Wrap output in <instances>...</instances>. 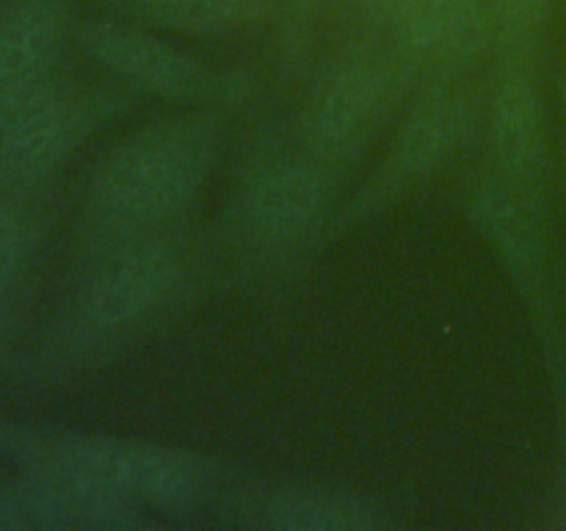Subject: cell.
Here are the masks:
<instances>
[{
    "mask_svg": "<svg viewBox=\"0 0 566 531\" xmlns=\"http://www.w3.org/2000/svg\"><path fill=\"white\" fill-rule=\"evenodd\" d=\"M213 160L216 133L205 119L153 122L105 155L92 175L88 199L114 230H155L197 202Z\"/></svg>",
    "mask_w": 566,
    "mask_h": 531,
    "instance_id": "obj_1",
    "label": "cell"
},
{
    "mask_svg": "<svg viewBox=\"0 0 566 531\" xmlns=\"http://www.w3.org/2000/svg\"><path fill=\"white\" fill-rule=\"evenodd\" d=\"M55 490L81 509H119L122 501L177 507L197 498L202 465L153 442L81 437L53 451L48 465Z\"/></svg>",
    "mask_w": 566,
    "mask_h": 531,
    "instance_id": "obj_2",
    "label": "cell"
},
{
    "mask_svg": "<svg viewBox=\"0 0 566 531\" xmlns=\"http://www.w3.org/2000/svg\"><path fill=\"white\" fill-rule=\"evenodd\" d=\"M182 277L180 249L144 238L119 249L83 293V330L94 341L122 337L166 304Z\"/></svg>",
    "mask_w": 566,
    "mask_h": 531,
    "instance_id": "obj_3",
    "label": "cell"
},
{
    "mask_svg": "<svg viewBox=\"0 0 566 531\" xmlns=\"http://www.w3.org/2000/svg\"><path fill=\"white\" fill-rule=\"evenodd\" d=\"M83 48L119 86L153 94L171 103L197 105L224 92L213 70L186 50L136 31V28L97 22L83 31Z\"/></svg>",
    "mask_w": 566,
    "mask_h": 531,
    "instance_id": "obj_4",
    "label": "cell"
},
{
    "mask_svg": "<svg viewBox=\"0 0 566 531\" xmlns=\"http://www.w3.org/2000/svg\"><path fill=\"white\" fill-rule=\"evenodd\" d=\"M398 81L387 66H348L313 100L304 138L321 158L359 155L381 131L396 103Z\"/></svg>",
    "mask_w": 566,
    "mask_h": 531,
    "instance_id": "obj_5",
    "label": "cell"
},
{
    "mask_svg": "<svg viewBox=\"0 0 566 531\" xmlns=\"http://www.w3.org/2000/svg\"><path fill=\"white\" fill-rule=\"evenodd\" d=\"M329 199L326 171L313 160L287 158L263 166L238 194V227L260 247H282L307 236Z\"/></svg>",
    "mask_w": 566,
    "mask_h": 531,
    "instance_id": "obj_6",
    "label": "cell"
},
{
    "mask_svg": "<svg viewBox=\"0 0 566 531\" xmlns=\"http://www.w3.org/2000/svg\"><path fill=\"white\" fill-rule=\"evenodd\" d=\"M94 111L70 100H31L11 116L0 144V183L25 188L44 180L86 136Z\"/></svg>",
    "mask_w": 566,
    "mask_h": 531,
    "instance_id": "obj_7",
    "label": "cell"
},
{
    "mask_svg": "<svg viewBox=\"0 0 566 531\" xmlns=\"http://www.w3.org/2000/svg\"><path fill=\"white\" fill-rule=\"evenodd\" d=\"M464 122L468 111L453 94H429L420 100L392 144L379 191L409 186L446 164L462 142Z\"/></svg>",
    "mask_w": 566,
    "mask_h": 531,
    "instance_id": "obj_8",
    "label": "cell"
},
{
    "mask_svg": "<svg viewBox=\"0 0 566 531\" xmlns=\"http://www.w3.org/2000/svg\"><path fill=\"white\" fill-rule=\"evenodd\" d=\"M59 39V17L48 3H25L0 22V122L31 103Z\"/></svg>",
    "mask_w": 566,
    "mask_h": 531,
    "instance_id": "obj_9",
    "label": "cell"
},
{
    "mask_svg": "<svg viewBox=\"0 0 566 531\" xmlns=\"http://www.w3.org/2000/svg\"><path fill=\"white\" fill-rule=\"evenodd\" d=\"M269 523L293 531H359L379 520L363 498L329 487H313L276 496L269 503Z\"/></svg>",
    "mask_w": 566,
    "mask_h": 531,
    "instance_id": "obj_10",
    "label": "cell"
},
{
    "mask_svg": "<svg viewBox=\"0 0 566 531\" xmlns=\"http://www.w3.org/2000/svg\"><path fill=\"white\" fill-rule=\"evenodd\" d=\"M495 133L497 153L512 169H531L542 155L539 105L525 81H506L495 100Z\"/></svg>",
    "mask_w": 566,
    "mask_h": 531,
    "instance_id": "obj_11",
    "label": "cell"
},
{
    "mask_svg": "<svg viewBox=\"0 0 566 531\" xmlns=\"http://www.w3.org/2000/svg\"><path fill=\"white\" fill-rule=\"evenodd\" d=\"M155 20L186 31H219L232 25L243 11V0H147Z\"/></svg>",
    "mask_w": 566,
    "mask_h": 531,
    "instance_id": "obj_12",
    "label": "cell"
},
{
    "mask_svg": "<svg viewBox=\"0 0 566 531\" xmlns=\"http://www.w3.org/2000/svg\"><path fill=\"white\" fill-rule=\"evenodd\" d=\"M22 247H25L22 227L17 225L14 216L0 210V291L14 280L17 269H20Z\"/></svg>",
    "mask_w": 566,
    "mask_h": 531,
    "instance_id": "obj_13",
    "label": "cell"
}]
</instances>
